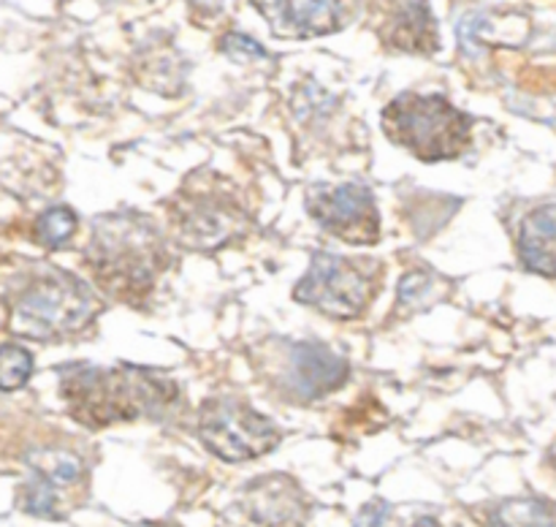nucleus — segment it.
<instances>
[{"label": "nucleus", "mask_w": 556, "mask_h": 527, "mask_svg": "<svg viewBox=\"0 0 556 527\" xmlns=\"http://www.w3.org/2000/svg\"><path fill=\"white\" fill-rule=\"evenodd\" d=\"M60 397L76 422L101 429L141 416H157L177 400V386L157 373L130 364L109 369L74 364L63 369Z\"/></svg>", "instance_id": "1"}, {"label": "nucleus", "mask_w": 556, "mask_h": 527, "mask_svg": "<svg viewBox=\"0 0 556 527\" xmlns=\"http://www.w3.org/2000/svg\"><path fill=\"white\" fill-rule=\"evenodd\" d=\"M85 261L98 286L123 302L150 297L168 266L166 244L157 228L130 210L98 217Z\"/></svg>", "instance_id": "2"}, {"label": "nucleus", "mask_w": 556, "mask_h": 527, "mask_svg": "<svg viewBox=\"0 0 556 527\" xmlns=\"http://www.w3.org/2000/svg\"><path fill=\"white\" fill-rule=\"evenodd\" d=\"M472 123L443 96L402 92L383 109L386 136L429 163L459 158L472 141Z\"/></svg>", "instance_id": "3"}, {"label": "nucleus", "mask_w": 556, "mask_h": 527, "mask_svg": "<svg viewBox=\"0 0 556 527\" xmlns=\"http://www.w3.org/2000/svg\"><path fill=\"white\" fill-rule=\"evenodd\" d=\"M92 293L68 272L36 275L11 304V331L33 340H60L85 329L92 318Z\"/></svg>", "instance_id": "4"}, {"label": "nucleus", "mask_w": 556, "mask_h": 527, "mask_svg": "<svg viewBox=\"0 0 556 527\" xmlns=\"http://www.w3.org/2000/svg\"><path fill=\"white\" fill-rule=\"evenodd\" d=\"M168 221L185 248L217 250L244 231V210L228 188L190 179L168 204Z\"/></svg>", "instance_id": "5"}, {"label": "nucleus", "mask_w": 556, "mask_h": 527, "mask_svg": "<svg viewBox=\"0 0 556 527\" xmlns=\"http://www.w3.org/2000/svg\"><path fill=\"white\" fill-rule=\"evenodd\" d=\"M199 435L206 449L226 462H248L269 454L282 438L271 418L233 397H215L201 405Z\"/></svg>", "instance_id": "6"}, {"label": "nucleus", "mask_w": 556, "mask_h": 527, "mask_svg": "<svg viewBox=\"0 0 556 527\" xmlns=\"http://www.w3.org/2000/svg\"><path fill=\"white\" fill-rule=\"evenodd\" d=\"M375 293V275L369 264L331 253H315L307 275L296 286L299 302L331 315L356 318L364 313Z\"/></svg>", "instance_id": "7"}, {"label": "nucleus", "mask_w": 556, "mask_h": 527, "mask_svg": "<svg viewBox=\"0 0 556 527\" xmlns=\"http://www.w3.org/2000/svg\"><path fill=\"white\" fill-rule=\"evenodd\" d=\"M307 210L320 226L351 244H372L380 237V215L369 188L356 183L313 185Z\"/></svg>", "instance_id": "8"}, {"label": "nucleus", "mask_w": 556, "mask_h": 527, "mask_svg": "<svg viewBox=\"0 0 556 527\" xmlns=\"http://www.w3.org/2000/svg\"><path fill=\"white\" fill-rule=\"evenodd\" d=\"M266 16L275 36L280 38H313L337 33L348 22V9L342 3H255Z\"/></svg>", "instance_id": "9"}, {"label": "nucleus", "mask_w": 556, "mask_h": 527, "mask_svg": "<svg viewBox=\"0 0 556 527\" xmlns=\"http://www.w3.org/2000/svg\"><path fill=\"white\" fill-rule=\"evenodd\" d=\"M348 378V362L337 356L329 346L304 340L291 348V369L288 380L304 400H315L334 391Z\"/></svg>", "instance_id": "10"}, {"label": "nucleus", "mask_w": 556, "mask_h": 527, "mask_svg": "<svg viewBox=\"0 0 556 527\" xmlns=\"http://www.w3.org/2000/svg\"><path fill=\"white\" fill-rule=\"evenodd\" d=\"M244 509L264 527L299 525L304 514L302 492L286 476H269L253 481V487L244 494Z\"/></svg>", "instance_id": "11"}, {"label": "nucleus", "mask_w": 556, "mask_h": 527, "mask_svg": "<svg viewBox=\"0 0 556 527\" xmlns=\"http://www.w3.org/2000/svg\"><path fill=\"white\" fill-rule=\"evenodd\" d=\"M380 33H383V41L391 49H400V52L432 54L440 47L438 25H434L429 5L424 3L396 5L394 14H389V22Z\"/></svg>", "instance_id": "12"}, {"label": "nucleus", "mask_w": 556, "mask_h": 527, "mask_svg": "<svg viewBox=\"0 0 556 527\" xmlns=\"http://www.w3.org/2000/svg\"><path fill=\"white\" fill-rule=\"evenodd\" d=\"M519 255L527 269L556 277V204H543L521 221Z\"/></svg>", "instance_id": "13"}, {"label": "nucleus", "mask_w": 556, "mask_h": 527, "mask_svg": "<svg viewBox=\"0 0 556 527\" xmlns=\"http://www.w3.org/2000/svg\"><path fill=\"white\" fill-rule=\"evenodd\" d=\"M489 527H556L552 505L538 498H514L497 505Z\"/></svg>", "instance_id": "14"}, {"label": "nucleus", "mask_w": 556, "mask_h": 527, "mask_svg": "<svg viewBox=\"0 0 556 527\" xmlns=\"http://www.w3.org/2000/svg\"><path fill=\"white\" fill-rule=\"evenodd\" d=\"M76 231V215L68 206H52L36 223V239L47 248H60Z\"/></svg>", "instance_id": "15"}, {"label": "nucleus", "mask_w": 556, "mask_h": 527, "mask_svg": "<svg viewBox=\"0 0 556 527\" xmlns=\"http://www.w3.org/2000/svg\"><path fill=\"white\" fill-rule=\"evenodd\" d=\"M33 375V356L22 346L0 348V391H14Z\"/></svg>", "instance_id": "16"}, {"label": "nucleus", "mask_w": 556, "mask_h": 527, "mask_svg": "<svg viewBox=\"0 0 556 527\" xmlns=\"http://www.w3.org/2000/svg\"><path fill=\"white\" fill-rule=\"evenodd\" d=\"M432 272H407L400 283V304L416 308L424 297L432 293Z\"/></svg>", "instance_id": "17"}, {"label": "nucleus", "mask_w": 556, "mask_h": 527, "mask_svg": "<svg viewBox=\"0 0 556 527\" xmlns=\"http://www.w3.org/2000/svg\"><path fill=\"white\" fill-rule=\"evenodd\" d=\"M220 49L226 54H231V58H266V49L255 38L244 36V33H228L223 38Z\"/></svg>", "instance_id": "18"}]
</instances>
